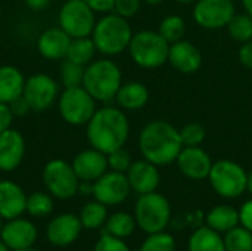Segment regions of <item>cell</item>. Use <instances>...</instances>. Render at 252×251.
<instances>
[{
	"label": "cell",
	"instance_id": "6",
	"mask_svg": "<svg viewBox=\"0 0 252 251\" xmlns=\"http://www.w3.org/2000/svg\"><path fill=\"white\" fill-rule=\"evenodd\" d=\"M134 219L137 226L146 234L165 231L171 219V206L168 200L157 191L143 194L136 201Z\"/></svg>",
	"mask_w": 252,
	"mask_h": 251
},
{
	"label": "cell",
	"instance_id": "47",
	"mask_svg": "<svg viewBox=\"0 0 252 251\" xmlns=\"http://www.w3.org/2000/svg\"><path fill=\"white\" fill-rule=\"evenodd\" d=\"M242 6H244L245 12L252 16V0H242Z\"/></svg>",
	"mask_w": 252,
	"mask_h": 251
},
{
	"label": "cell",
	"instance_id": "54",
	"mask_svg": "<svg viewBox=\"0 0 252 251\" xmlns=\"http://www.w3.org/2000/svg\"><path fill=\"white\" fill-rule=\"evenodd\" d=\"M0 22H1V9H0Z\"/></svg>",
	"mask_w": 252,
	"mask_h": 251
},
{
	"label": "cell",
	"instance_id": "13",
	"mask_svg": "<svg viewBox=\"0 0 252 251\" xmlns=\"http://www.w3.org/2000/svg\"><path fill=\"white\" fill-rule=\"evenodd\" d=\"M130 183L126 173L109 170L93 182V197L96 201L109 206H118L124 203L130 195Z\"/></svg>",
	"mask_w": 252,
	"mask_h": 251
},
{
	"label": "cell",
	"instance_id": "7",
	"mask_svg": "<svg viewBox=\"0 0 252 251\" xmlns=\"http://www.w3.org/2000/svg\"><path fill=\"white\" fill-rule=\"evenodd\" d=\"M96 109V101L83 86L63 87L58 98V111L61 118L74 127L86 126Z\"/></svg>",
	"mask_w": 252,
	"mask_h": 251
},
{
	"label": "cell",
	"instance_id": "45",
	"mask_svg": "<svg viewBox=\"0 0 252 251\" xmlns=\"http://www.w3.org/2000/svg\"><path fill=\"white\" fill-rule=\"evenodd\" d=\"M24 3L31 10H43L49 6L50 0H24Z\"/></svg>",
	"mask_w": 252,
	"mask_h": 251
},
{
	"label": "cell",
	"instance_id": "22",
	"mask_svg": "<svg viewBox=\"0 0 252 251\" xmlns=\"http://www.w3.org/2000/svg\"><path fill=\"white\" fill-rule=\"evenodd\" d=\"M168 61L179 72L193 74L202 65V53L193 43L180 40L170 44Z\"/></svg>",
	"mask_w": 252,
	"mask_h": 251
},
{
	"label": "cell",
	"instance_id": "8",
	"mask_svg": "<svg viewBox=\"0 0 252 251\" xmlns=\"http://www.w3.org/2000/svg\"><path fill=\"white\" fill-rule=\"evenodd\" d=\"M213 189L223 198H238L247 191L248 173L245 169L230 160H220L213 163L208 175Z\"/></svg>",
	"mask_w": 252,
	"mask_h": 251
},
{
	"label": "cell",
	"instance_id": "53",
	"mask_svg": "<svg viewBox=\"0 0 252 251\" xmlns=\"http://www.w3.org/2000/svg\"><path fill=\"white\" fill-rule=\"evenodd\" d=\"M1 226H3V219L0 217V232H1Z\"/></svg>",
	"mask_w": 252,
	"mask_h": 251
},
{
	"label": "cell",
	"instance_id": "26",
	"mask_svg": "<svg viewBox=\"0 0 252 251\" xmlns=\"http://www.w3.org/2000/svg\"><path fill=\"white\" fill-rule=\"evenodd\" d=\"M188 251H226V247L221 234L204 226L190 235Z\"/></svg>",
	"mask_w": 252,
	"mask_h": 251
},
{
	"label": "cell",
	"instance_id": "49",
	"mask_svg": "<svg viewBox=\"0 0 252 251\" xmlns=\"http://www.w3.org/2000/svg\"><path fill=\"white\" fill-rule=\"evenodd\" d=\"M0 251H12V250H10V249H9V247H7V246H6L4 243H3V241L0 240Z\"/></svg>",
	"mask_w": 252,
	"mask_h": 251
},
{
	"label": "cell",
	"instance_id": "10",
	"mask_svg": "<svg viewBox=\"0 0 252 251\" xmlns=\"http://www.w3.org/2000/svg\"><path fill=\"white\" fill-rule=\"evenodd\" d=\"M96 25L94 12L84 0H66L58 13V27L71 38L90 37Z\"/></svg>",
	"mask_w": 252,
	"mask_h": 251
},
{
	"label": "cell",
	"instance_id": "39",
	"mask_svg": "<svg viewBox=\"0 0 252 251\" xmlns=\"http://www.w3.org/2000/svg\"><path fill=\"white\" fill-rule=\"evenodd\" d=\"M140 1L142 0H115L114 12L126 19L134 16L137 10L140 9Z\"/></svg>",
	"mask_w": 252,
	"mask_h": 251
},
{
	"label": "cell",
	"instance_id": "17",
	"mask_svg": "<svg viewBox=\"0 0 252 251\" xmlns=\"http://www.w3.org/2000/svg\"><path fill=\"white\" fill-rule=\"evenodd\" d=\"M25 139L16 129L0 133V172L16 170L25 157Z\"/></svg>",
	"mask_w": 252,
	"mask_h": 251
},
{
	"label": "cell",
	"instance_id": "44",
	"mask_svg": "<svg viewBox=\"0 0 252 251\" xmlns=\"http://www.w3.org/2000/svg\"><path fill=\"white\" fill-rule=\"evenodd\" d=\"M238 56H239V61H241V64H242L244 67L252 70V40L245 41V43L241 46Z\"/></svg>",
	"mask_w": 252,
	"mask_h": 251
},
{
	"label": "cell",
	"instance_id": "4",
	"mask_svg": "<svg viewBox=\"0 0 252 251\" xmlns=\"http://www.w3.org/2000/svg\"><path fill=\"white\" fill-rule=\"evenodd\" d=\"M90 37L99 53L105 56H117L128 49L133 31L128 21L114 12L105 13L96 21Z\"/></svg>",
	"mask_w": 252,
	"mask_h": 251
},
{
	"label": "cell",
	"instance_id": "2",
	"mask_svg": "<svg viewBox=\"0 0 252 251\" xmlns=\"http://www.w3.org/2000/svg\"><path fill=\"white\" fill-rule=\"evenodd\" d=\"M139 149L143 158L155 166L171 164L183 149L180 130L165 120H154L140 130Z\"/></svg>",
	"mask_w": 252,
	"mask_h": 251
},
{
	"label": "cell",
	"instance_id": "32",
	"mask_svg": "<svg viewBox=\"0 0 252 251\" xmlns=\"http://www.w3.org/2000/svg\"><path fill=\"white\" fill-rule=\"evenodd\" d=\"M170 44L183 40L185 33H186V24L185 19L179 15H170L165 16L161 24H159V31H158Z\"/></svg>",
	"mask_w": 252,
	"mask_h": 251
},
{
	"label": "cell",
	"instance_id": "50",
	"mask_svg": "<svg viewBox=\"0 0 252 251\" xmlns=\"http://www.w3.org/2000/svg\"><path fill=\"white\" fill-rule=\"evenodd\" d=\"M143 1H146L148 4H159V3H162L164 0H143Z\"/></svg>",
	"mask_w": 252,
	"mask_h": 251
},
{
	"label": "cell",
	"instance_id": "16",
	"mask_svg": "<svg viewBox=\"0 0 252 251\" xmlns=\"http://www.w3.org/2000/svg\"><path fill=\"white\" fill-rule=\"evenodd\" d=\"M176 161L179 170L192 180L207 179L213 167L211 157L201 146H183Z\"/></svg>",
	"mask_w": 252,
	"mask_h": 251
},
{
	"label": "cell",
	"instance_id": "3",
	"mask_svg": "<svg viewBox=\"0 0 252 251\" xmlns=\"http://www.w3.org/2000/svg\"><path fill=\"white\" fill-rule=\"evenodd\" d=\"M123 84V74L117 62L109 58L92 61L84 68L83 87L93 96L96 102H111L115 99Z\"/></svg>",
	"mask_w": 252,
	"mask_h": 251
},
{
	"label": "cell",
	"instance_id": "30",
	"mask_svg": "<svg viewBox=\"0 0 252 251\" xmlns=\"http://www.w3.org/2000/svg\"><path fill=\"white\" fill-rule=\"evenodd\" d=\"M55 203H53V197L49 192H32L30 195H27V206H25V212L32 216V217H44L49 216L53 212Z\"/></svg>",
	"mask_w": 252,
	"mask_h": 251
},
{
	"label": "cell",
	"instance_id": "48",
	"mask_svg": "<svg viewBox=\"0 0 252 251\" xmlns=\"http://www.w3.org/2000/svg\"><path fill=\"white\" fill-rule=\"evenodd\" d=\"M247 189L252 194V170L248 173V182H247Z\"/></svg>",
	"mask_w": 252,
	"mask_h": 251
},
{
	"label": "cell",
	"instance_id": "11",
	"mask_svg": "<svg viewBox=\"0 0 252 251\" xmlns=\"http://www.w3.org/2000/svg\"><path fill=\"white\" fill-rule=\"evenodd\" d=\"M61 95L59 83L46 72H35L25 80L22 96L28 102L31 111L41 112L52 108Z\"/></svg>",
	"mask_w": 252,
	"mask_h": 251
},
{
	"label": "cell",
	"instance_id": "38",
	"mask_svg": "<svg viewBox=\"0 0 252 251\" xmlns=\"http://www.w3.org/2000/svg\"><path fill=\"white\" fill-rule=\"evenodd\" d=\"M93 251H130V249L124 243V240L103 232L100 238L96 241Z\"/></svg>",
	"mask_w": 252,
	"mask_h": 251
},
{
	"label": "cell",
	"instance_id": "52",
	"mask_svg": "<svg viewBox=\"0 0 252 251\" xmlns=\"http://www.w3.org/2000/svg\"><path fill=\"white\" fill-rule=\"evenodd\" d=\"M16 251H38V250H35L34 247H28V249H22V250H16Z\"/></svg>",
	"mask_w": 252,
	"mask_h": 251
},
{
	"label": "cell",
	"instance_id": "43",
	"mask_svg": "<svg viewBox=\"0 0 252 251\" xmlns=\"http://www.w3.org/2000/svg\"><path fill=\"white\" fill-rule=\"evenodd\" d=\"M9 107H10V111L13 112V115H15V117L27 115V114L31 111V108H30V105H28V102L25 101V98H24V96H19L18 99H15L13 102H10V104H9Z\"/></svg>",
	"mask_w": 252,
	"mask_h": 251
},
{
	"label": "cell",
	"instance_id": "12",
	"mask_svg": "<svg viewBox=\"0 0 252 251\" xmlns=\"http://www.w3.org/2000/svg\"><path fill=\"white\" fill-rule=\"evenodd\" d=\"M235 13L236 9L233 0H196L193 7L196 24L205 30H220L227 27Z\"/></svg>",
	"mask_w": 252,
	"mask_h": 251
},
{
	"label": "cell",
	"instance_id": "25",
	"mask_svg": "<svg viewBox=\"0 0 252 251\" xmlns=\"http://www.w3.org/2000/svg\"><path fill=\"white\" fill-rule=\"evenodd\" d=\"M239 223V210L232 206L220 204L207 215V226L219 234H226Z\"/></svg>",
	"mask_w": 252,
	"mask_h": 251
},
{
	"label": "cell",
	"instance_id": "29",
	"mask_svg": "<svg viewBox=\"0 0 252 251\" xmlns=\"http://www.w3.org/2000/svg\"><path fill=\"white\" fill-rule=\"evenodd\" d=\"M83 228L86 229H97L100 226H103L106 223L108 219V210L106 206L99 203V201H89L87 204H84V207L81 209L80 215H78Z\"/></svg>",
	"mask_w": 252,
	"mask_h": 251
},
{
	"label": "cell",
	"instance_id": "51",
	"mask_svg": "<svg viewBox=\"0 0 252 251\" xmlns=\"http://www.w3.org/2000/svg\"><path fill=\"white\" fill-rule=\"evenodd\" d=\"M176 1H179V3H182V4H190V3H193V1H196V0H176Z\"/></svg>",
	"mask_w": 252,
	"mask_h": 251
},
{
	"label": "cell",
	"instance_id": "28",
	"mask_svg": "<svg viewBox=\"0 0 252 251\" xmlns=\"http://www.w3.org/2000/svg\"><path fill=\"white\" fill-rule=\"evenodd\" d=\"M137 223L134 216L126 213V212H117L111 216H108L105 223V232L109 235H114L117 238H128L133 235Z\"/></svg>",
	"mask_w": 252,
	"mask_h": 251
},
{
	"label": "cell",
	"instance_id": "24",
	"mask_svg": "<svg viewBox=\"0 0 252 251\" xmlns=\"http://www.w3.org/2000/svg\"><path fill=\"white\" fill-rule=\"evenodd\" d=\"M25 77L22 71L13 65H0V102L10 104L22 96Z\"/></svg>",
	"mask_w": 252,
	"mask_h": 251
},
{
	"label": "cell",
	"instance_id": "20",
	"mask_svg": "<svg viewBox=\"0 0 252 251\" xmlns=\"http://www.w3.org/2000/svg\"><path fill=\"white\" fill-rule=\"evenodd\" d=\"M131 191L137 192L139 195L149 194L157 191L159 185V172L158 166L152 164L148 160H140L131 163L130 169L126 173Z\"/></svg>",
	"mask_w": 252,
	"mask_h": 251
},
{
	"label": "cell",
	"instance_id": "1",
	"mask_svg": "<svg viewBox=\"0 0 252 251\" xmlns=\"http://www.w3.org/2000/svg\"><path fill=\"white\" fill-rule=\"evenodd\" d=\"M130 135V123L120 107L97 108L86 124V138L92 148L109 154L124 146Z\"/></svg>",
	"mask_w": 252,
	"mask_h": 251
},
{
	"label": "cell",
	"instance_id": "33",
	"mask_svg": "<svg viewBox=\"0 0 252 251\" xmlns=\"http://www.w3.org/2000/svg\"><path fill=\"white\" fill-rule=\"evenodd\" d=\"M227 31L236 41H250L252 40V16L248 13H235V16L227 24Z\"/></svg>",
	"mask_w": 252,
	"mask_h": 251
},
{
	"label": "cell",
	"instance_id": "19",
	"mask_svg": "<svg viewBox=\"0 0 252 251\" xmlns=\"http://www.w3.org/2000/svg\"><path fill=\"white\" fill-rule=\"evenodd\" d=\"M71 37L59 27H50L37 37V50L47 61H61L66 58Z\"/></svg>",
	"mask_w": 252,
	"mask_h": 251
},
{
	"label": "cell",
	"instance_id": "9",
	"mask_svg": "<svg viewBox=\"0 0 252 251\" xmlns=\"http://www.w3.org/2000/svg\"><path fill=\"white\" fill-rule=\"evenodd\" d=\"M43 183L47 192L58 200H69L78 194L80 179L77 178L72 164L65 160L55 158L46 163L41 173Z\"/></svg>",
	"mask_w": 252,
	"mask_h": 251
},
{
	"label": "cell",
	"instance_id": "37",
	"mask_svg": "<svg viewBox=\"0 0 252 251\" xmlns=\"http://www.w3.org/2000/svg\"><path fill=\"white\" fill-rule=\"evenodd\" d=\"M106 158H108V167L118 173H127V170L130 169V166L133 163L130 152L127 149H124V146L109 152L106 155Z\"/></svg>",
	"mask_w": 252,
	"mask_h": 251
},
{
	"label": "cell",
	"instance_id": "34",
	"mask_svg": "<svg viewBox=\"0 0 252 251\" xmlns=\"http://www.w3.org/2000/svg\"><path fill=\"white\" fill-rule=\"evenodd\" d=\"M137 251H176V240L164 231L148 234Z\"/></svg>",
	"mask_w": 252,
	"mask_h": 251
},
{
	"label": "cell",
	"instance_id": "31",
	"mask_svg": "<svg viewBox=\"0 0 252 251\" xmlns=\"http://www.w3.org/2000/svg\"><path fill=\"white\" fill-rule=\"evenodd\" d=\"M226 251H252V234L244 226H235L223 237Z\"/></svg>",
	"mask_w": 252,
	"mask_h": 251
},
{
	"label": "cell",
	"instance_id": "36",
	"mask_svg": "<svg viewBox=\"0 0 252 251\" xmlns=\"http://www.w3.org/2000/svg\"><path fill=\"white\" fill-rule=\"evenodd\" d=\"M180 136L183 146H199L207 138V130L199 123H189L180 130Z\"/></svg>",
	"mask_w": 252,
	"mask_h": 251
},
{
	"label": "cell",
	"instance_id": "18",
	"mask_svg": "<svg viewBox=\"0 0 252 251\" xmlns=\"http://www.w3.org/2000/svg\"><path fill=\"white\" fill-rule=\"evenodd\" d=\"M71 164H72V169H74L77 178L84 182L97 180L109 169L106 154H103L92 146L89 149L80 151L74 157Z\"/></svg>",
	"mask_w": 252,
	"mask_h": 251
},
{
	"label": "cell",
	"instance_id": "46",
	"mask_svg": "<svg viewBox=\"0 0 252 251\" xmlns=\"http://www.w3.org/2000/svg\"><path fill=\"white\" fill-rule=\"evenodd\" d=\"M78 194H81V195H93V182H84V180H80V185H78Z\"/></svg>",
	"mask_w": 252,
	"mask_h": 251
},
{
	"label": "cell",
	"instance_id": "14",
	"mask_svg": "<svg viewBox=\"0 0 252 251\" xmlns=\"http://www.w3.org/2000/svg\"><path fill=\"white\" fill-rule=\"evenodd\" d=\"M81 229L83 225L78 216L72 213H62L49 222L46 228V237L53 247L63 249L78 240Z\"/></svg>",
	"mask_w": 252,
	"mask_h": 251
},
{
	"label": "cell",
	"instance_id": "27",
	"mask_svg": "<svg viewBox=\"0 0 252 251\" xmlns=\"http://www.w3.org/2000/svg\"><path fill=\"white\" fill-rule=\"evenodd\" d=\"M97 49L92 40V37H80V38H71L66 58L71 62H75L78 65L87 67L92 61H94Z\"/></svg>",
	"mask_w": 252,
	"mask_h": 251
},
{
	"label": "cell",
	"instance_id": "21",
	"mask_svg": "<svg viewBox=\"0 0 252 251\" xmlns=\"http://www.w3.org/2000/svg\"><path fill=\"white\" fill-rule=\"evenodd\" d=\"M27 194L13 180H0V217L10 220L25 213Z\"/></svg>",
	"mask_w": 252,
	"mask_h": 251
},
{
	"label": "cell",
	"instance_id": "23",
	"mask_svg": "<svg viewBox=\"0 0 252 251\" xmlns=\"http://www.w3.org/2000/svg\"><path fill=\"white\" fill-rule=\"evenodd\" d=\"M115 101L123 111H139L148 104L149 90L140 81H127L118 89Z\"/></svg>",
	"mask_w": 252,
	"mask_h": 251
},
{
	"label": "cell",
	"instance_id": "35",
	"mask_svg": "<svg viewBox=\"0 0 252 251\" xmlns=\"http://www.w3.org/2000/svg\"><path fill=\"white\" fill-rule=\"evenodd\" d=\"M84 68L83 65H78L75 62H71L68 59H63L59 70V78L63 87H75L83 86V77H84Z\"/></svg>",
	"mask_w": 252,
	"mask_h": 251
},
{
	"label": "cell",
	"instance_id": "40",
	"mask_svg": "<svg viewBox=\"0 0 252 251\" xmlns=\"http://www.w3.org/2000/svg\"><path fill=\"white\" fill-rule=\"evenodd\" d=\"M94 13H111L114 12L115 0H84Z\"/></svg>",
	"mask_w": 252,
	"mask_h": 251
},
{
	"label": "cell",
	"instance_id": "5",
	"mask_svg": "<svg viewBox=\"0 0 252 251\" xmlns=\"http://www.w3.org/2000/svg\"><path fill=\"white\" fill-rule=\"evenodd\" d=\"M128 53L134 64L142 68H158L168 61L170 43L157 31L143 30L133 34Z\"/></svg>",
	"mask_w": 252,
	"mask_h": 251
},
{
	"label": "cell",
	"instance_id": "42",
	"mask_svg": "<svg viewBox=\"0 0 252 251\" xmlns=\"http://www.w3.org/2000/svg\"><path fill=\"white\" fill-rule=\"evenodd\" d=\"M239 223L252 234V200L247 201L239 210Z\"/></svg>",
	"mask_w": 252,
	"mask_h": 251
},
{
	"label": "cell",
	"instance_id": "15",
	"mask_svg": "<svg viewBox=\"0 0 252 251\" xmlns=\"http://www.w3.org/2000/svg\"><path fill=\"white\" fill-rule=\"evenodd\" d=\"M37 226L31 220L24 219L22 216L6 220L0 232V240L12 251L32 247L37 241Z\"/></svg>",
	"mask_w": 252,
	"mask_h": 251
},
{
	"label": "cell",
	"instance_id": "41",
	"mask_svg": "<svg viewBox=\"0 0 252 251\" xmlns=\"http://www.w3.org/2000/svg\"><path fill=\"white\" fill-rule=\"evenodd\" d=\"M13 118H15V115L10 111V107L7 104L0 102V133H3L4 130L12 127Z\"/></svg>",
	"mask_w": 252,
	"mask_h": 251
}]
</instances>
